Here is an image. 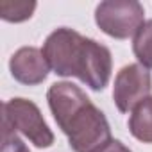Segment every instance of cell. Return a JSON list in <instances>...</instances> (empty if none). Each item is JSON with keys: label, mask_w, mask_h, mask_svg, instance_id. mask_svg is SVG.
Wrapping results in <instances>:
<instances>
[{"label": "cell", "mask_w": 152, "mask_h": 152, "mask_svg": "<svg viewBox=\"0 0 152 152\" xmlns=\"http://www.w3.org/2000/svg\"><path fill=\"white\" fill-rule=\"evenodd\" d=\"M2 124L22 132L38 148H48L54 143V132L32 100L22 97L6 100L2 106Z\"/></svg>", "instance_id": "3957f363"}, {"label": "cell", "mask_w": 152, "mask_h": 152, "mask_svg": "<svg viewBox=\"0 0 152 152\" xmlns=\"http://www.w3.org/2000/svg\"><path fill=\"white\" fill-rule=\"evenodd\" d=\"M43 56L50 70L61 77H77L93 91H102L111 79V50L77 31L59 27L43 43Z\"/></svg>", "instance_id": "6da1fadb"}, {"label": "cell", "mask_w": 152, "mask_h": 152, "mask_svg": "<svg viewBox=\"0 0 152 152\" xmlns=\"http://www.w3.org/2000/svg\"><path fill=\"white\" fill-rule=\"evenodd\" d=\"M97 152H132L129 147H125L120 140H111L107 145H104L102 148H99Z\"/></svg>", "instance_id": "8fae6325"}, {"label": "cell", "mask_w": 152, "mask_h": 152, "mask_svg": "<svg viewBox=\"0 0 152 152\" xmlns=\"http://www.w3.org/2000/svg\"><path fill=\"white\" fill-rule=\"evenodd\" d=\"M9 70L15 81L25 86L41 84L50 72L43 50L36 47H22L9 59Z\"/></svg>", "instance_id": "8992f818"}, {"label": "cell", "mask_w": 152, "mask_h": 152, "mask_svg": "<svg viewBox=\"0 0 152 152\" xmlns=\"http://www.w3.org/2000/svg\"><path fill=\"white\" fill-rule=\"evenodd\" d=\"M152 77L150 72L140 63L125 64L115 77L113 100L120 113L132 111L143 99L150 97Z\"/></svg>", "instance_id": "5b68a950"}, {"label": "cell", "mask_w": 152, "mask_h": 152, "mask_svg": "<svg viewBox=\"0 0 152 152\" xmlns=\"http://www.w3.org/2000/svg\"><path fill=\"white\" fill-rule=\"evenodd\" d=\"M129 132L141 143H152V95L143 99L129 116Z\"/></svg>", "instance_id": "52a82bcc"}, {"label": "cell", "mask_w": 152, "mask_h": 152, "mask_svg": "<svg viewBox=\"0 0 152 152\" xmlns=\"http://www.w3.org/2000/svg\"><path fill=\"white\" fill-rule=\"evenodd\" d=\"M2 152H31L29 147L18 138L16 131L2 124Z\"/></svg>", "instance_id": "30bf717a"}, {"label": "cell", "mask_w": 152, "mask_h": 152, "mask_svg": "<svg viewBox=\"0 0 152 152\" xmlns=\"http://www.w3.org/2000/svg\"><path fill=\"white\" fill-rule=\"evenodd\" d=\"M36 6H38L36 2H25V0H15V2L4 0V2H0V16L6 22L20 23L32 16Z\"/></svg>", "instance_id": "9c48e42d"}, {"label": "cell", "mask_w": 152, "mask_h": 152, "mask_svg": "<svg viewBox=\"0 0 152 152\" xmlns=\"http://www.w3.org/2000/svg\"><path fill=\"white\" fill-rule=\"evenodd\" d=\"M132 52L141 66L152 68V20H147L132 38Z\"/></svg>", "instance_id": "ba28073f"}, {"label": "cell", "mask_w": 152, "mask_h": 152, "mask_svg": "<svg viewBox=\"0 0 152 152\" xmlns=\"http://www.w3.org/2000/svg\"><path fill=\"white\" fill-rule=\"evenodd\" d=\"M47 102L73 152H97L113 140L106 115L73 83H54L47 91Z\"/></svg>", "instance_id": "7a4b0ae2"}, {"label": "cell", "mask_w": 152, "mask_h": 152, "mask_svg": "<svg viewBox=\"0 0 152 152\" xmlns=\"http://www.w3.org/2000/svg\"><path fill=\"white\" fill-rule=\"evenodd\" d=\"M145 9L138 0H106L95 9V23L99 29L115 38L129 39L145 23Z\"/></svg>", "instance_id": "277c9868"}]
</instances>
